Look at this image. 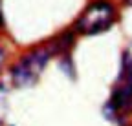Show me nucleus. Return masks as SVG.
Instances as JSON below:
<instances>
[{
  "instance_id": "nucleus-1",
  "label": "nucleus",
  "mask_w": 132,
  "mask_h": 126,
  "mask_svg": "<svg viewBox=\"0 0 132 126\" xmlns=\"http://www.w3.org/2000/svg\"><path fill=\"white\" fill-rule=\"evenodd\" d=\"M53 46H42V48H37L29 53H26L16 64L11 68V79L13 84L16 86H33L39 77L42 73V70L46 68L50 57H52Z\"/></svg>"
},
{
  "instance_id": "nucleus-3",
  "label": "nucleus",
  "mask_w": 132,
  "mask_h": 126,
  "mask_svg": "<svg viewBox=\"0 0 132 126\" xmlns=\"http://www.w3.org/2000/svg\"><path fill=\"white\" fill-rule=\"evenodd\" d=\"M114 15H116V9L112 4L105 2V0H97L92 6H88L75 20V29L82 35L103 33L112 26Z\"/></svg>"
},
{
  "instance_id": "nucleus-2",
  "label": "nucleus",
  "mask_w": 132,
  "mask_h": 126,
  "mask_svg": "<svg viewBox=\"0 0 132 126\" xmlns=\"http://www.w3.org/2000/svg\"><path fill=\"white\" fill-rule=\"evenodd\" d=\"M125 110H132V55L125 53L123 55V66H121V73L118 79L112 97L105 108V115L112 121H119L118 115H121V112Z\"/></svg>"
},
{
  "instance_id": "nucleus-4",
  "label": "nucleus",
  "mask_w": 132,
  "mask_h": 126,
  "mask_svg": "<svg viewBox=\"0 0 132 126\" xmlns=\"http://www.w3.org/2000/svg\"><path fill=\"white\" fill-rule=\"evenodd\" d=\"M2 62H4V50L0 48V66H2Z\"/></svg>"
},
{
  "instance_id": "nucleus-5",
  "label": "nucleus",
  "mask_w": 132,
  "mask_h": 126,
  "mask_svg": "<svg viewBox=\"0 0 132 126\" xmlns=\"http://www.w3.org/2000/svg\"><path fill=\"white\" fill-rule=\"evenodd\" d=\"M4 26V18H2V11H0V27Z\"/></svg>"
}]
</instances>
